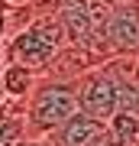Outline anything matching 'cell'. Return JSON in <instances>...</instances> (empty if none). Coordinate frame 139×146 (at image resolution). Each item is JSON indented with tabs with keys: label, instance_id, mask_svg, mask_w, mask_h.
<instances>
[{
	"label": "cell",
	"instance_id": "1",
	"mask_svg": "<svg viewBox=\"0 0 139 146\" xmlns=\"http://www.w3.org/2000/svg\"><path fill=\"white\" fill-rule=\"evenodd\" d=\"M62 46H65V29L55 13L29 16L3 42V65H20L26 72H32L36 78H42Z\"/></svg>",
	"mask_w": 139,
	"mask_h": 146
},
{
	"label": "cell",
	"instance_id": "2",
	"mask_svg": "<svg viewBox=\"0 0 139 146\" xmlns=\"http://www.w3.org/2000/svg\"><path fill=\"white\" fill-rule=\"evenodd\" d=\"M78 114H81V104H78L74 81L39 78L26 101V136H32V140L52 136Z\"/></svg>",
	"mask_w": 139,
	"mask_h": 146
},
{
	"label": "cell",
	"instance_id": "3",
	"mask_svg": "<svg viewBox=\"0 0 139 146\" xmlns=\"http://www.w3.org/2000/svg\"><path fill=\"white\" fill-rule=\"evenodd\" d=\"M94 7V55L100 62L139 55V0L120 7Z\"/></svg>",
	"mask_w": 139,
	"mask_h": 146
},
{
	"label": "cell",
	"instance_id": "4",
	"mask_svg": "<svg viewBox=\"0 0 139 146\" xmlns=\"http://www.w3.org/2000/svg\"><path fill=\"white\" fill-rule=\"evenodd\" d=\"M78 88V104H81V114H88L100 123H110L120 107V81L113 75L110 62H103L97 68H91L88 75L74 81Z\"/></svg>",
	"mask_w": 139,
	"mask_h": 146
},
{
	"label": "cell",
	"instance_id": "5",
	"mask_svg": "<svg viewBox=\"0 0 139 146\" xmlns=\"http://www.w3.org/2000/svg\"><path fill=\"white\" fill-rule=\"evenodd\" d=\"M49 140L55 146H100L110 140V123H100V120H94L88 114H78L58 133H52Z\"/></svg>",
	"mask_w": 139,
	"mask_h": 146
},
{
	"label": "cell",
	"instance_id": "6",
	"mask_svg": "<svg viewBox=\"0 0 139 146\" xmlns=\"http://www.w3.org/2000/svg\"><path fill=\"white\" fill-rule=\"evenodd\" d=\"M26 140V104L7 101L0 107V146H16Z\"/></svg>",
	"mask_w": 139,
	"mask_h": 146
},
{
	"label": "cell",
	"instance_id": "7",
	"mask_svg": "<svg viewBox=\"0 0 139 146\" xmlns=\"http://www.w3.org/2000/svg\"><path fill=\"white\" fill-rule=\"evenodd\" d=\"M0 78H3L7 101H16V104H26L32 88H36V81H39L32 72H26V68H20V65H3L0 68Z\"/></svg>",
	"mask_w": 139,
	"mask_h": 146
},
{
	"label": "cell",
	"instance_id": "8",
	"mask_svg": "<svg viewBox=\"0 0 139 146\" xmlns=\"http://www.w3.org/2000/svg\"><path fill=\"white\" fill-rule=\"evenodd\" d=\"M13 26H16V10H13L10 3L0 0V46L13 36Z\"/></svg>",
	"mask_w": 139,
	"mask_h": 146
},
{
	"label": "cell",
	"instance_id": "9",
	"mask_svg": "<svg viewBox=\"0 0 139 146\" xmlns=\"http://www.w3.org/2000/svg\"><path fill=\"white\" fill-rule=\"evenodd\" d=\"M16 146H55V143H52L49 136H39V140H32V136H26V140H23V143H16Z\"/></svg>",
	"mask_w": 139,
	"mask_h": 146
},
{
	"label": "cell",
	"instance_id": "10",
	"mask_svg": "<svg viewBox=\"0 0 139 146\" xmlns=\"http://www.w3.org/2000/svg\"><path fill=\"white\" fill-rule=\"evenodd\" d=\"M3 3H10V7H13V10H26V7H29V3H32V0H3Z\"/></svg>",
	"mask_w": 139,
	"mask_h": 146
},
{
	"label": "cell",
	"instance_id": "11",
	"mask_svg": "<svg viewBox=\"0 0 139 146\" xmlns=\"http://www.w3.org/2000/svg\"><path fill=\"white\" fill-rule=\"evenodd\" d=\"M7 104V94H3V78H0V107Z\"/></svg>",
	"mask_w": 139,
	"mask_h": 146
},
{
	"label": "cell",
	"instance_id": "12",
	"mask_svg": "<svg viewBox=\"0 0 139 146\" xmlns=\"http://www.w3.org/2000/svg\"><path fill=\"white\" fill-rule=\"evenodd\" d=\"M0 68H3V46H0Z\"/></svg>",
	"mask_w": 139,
	"mask_h": 146
}]
</instances>
